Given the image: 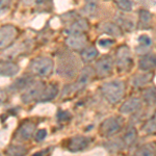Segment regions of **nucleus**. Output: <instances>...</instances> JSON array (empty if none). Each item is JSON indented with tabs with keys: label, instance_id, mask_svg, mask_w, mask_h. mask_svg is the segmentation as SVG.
Returning a JSON list of instances; mask_svg holds the SVG:
<instances>
[{
	"label": "nucleus",
	"instance_id": "obj_18",
	"mask_svg": "<svg viewBox=\"0 0 156 156\" xmlns=\"http://www.w3.org/2000/svg\"><path fill=\"white\" fill-rule=\"evenodd\" d=\"M57 95V87L54 84H49L47 87H45L44 90H43L42 95L40 96L37 101H50V100L54 99Z\"/></svg>",
	"mask_w": 156,
	"mask_h": 156
},
{
	"label": "nucleus",
	"instance_id": "obj_36",
	"mask_svg": "<svg viewBox=\"0 0 156 156\" xmlns=\"http://www.w3.org/2000/svg\"><path fill=\"white\" fill-rule=\"evenodd\" d=\"M22 1H23V3H24V4H27V5H29V4L34 3V0H22Z\"/></svg>",
	"mask_w": 156,
	"mask_h": 156
},
{
	"label": "nucleus",
	"instance_id": "obj_30",
	"mask_svg": "<svg viewBox=\"0 0 156 156\" xmlns=\"http://www.w3.org/2000/svg\"><path fill=\"white\" fill-rule=\"evenodd\" d=\"M71 114L68 112H65V110H58L57 112V119H58L60 122H67L71 119Z\"/></svg>",
	"mask_w": 156,
	"mask_h": 156
},
{
	"label": "nucleus",
	"instance_id": "obj_25",
	"mask_svg": "<svg viewBox=\"0 0 156 156\" xmlns=\"http://www.w3.org/2000/svg\"><path fill=\"white\" fill-rule=\"evenodd\" d=\"M118 22L120 24V28L121 29H125L126 31H131V30L134 29V24L131 21V19L129 18H125V17L121 16L118 18Z\"/></svg>",
	"mask_w": 156,
	"mask_h": 156
},
{
	"label": "nucleus",
	"instance_id": "obj_7",
	"mask_svg": "<svg viewBox=\"0 0 156 156\" xmlns=\"http://www.w3.org/2000/svg\"><path fill=\"white\" fill-rule=\"evenodd\" d=\"M112 68H114V60H112V56L109 55L103 56L96 62V67H95L96 75L99 78L107 77L108 75L112 74Z\"/></svg>",
	"mask_w": 156,
	"mask_h": 156
},
{
	"label": "nucleus",
	"instance_id": "obj_20",
	"mask_svg": "<svg viewBox=\"0 0 156 156\" xmlns=\"http://www.w3.org/2000/svg\"><path fill=\"white\" fill-rule=\"evenodd\" d=\"M153 73H144V74L135 75L132 80V83L135 87H142L144 85L148 84L152 80Z\"/></svg>",
	"mask_w": 156,
	"mask_h": 156
},
{
	"label": "nucleus",
	"instance_id": "obj_19",
	"mask_svg": "<svg viewBox=\"0 0 156 156\" xmlns=\"http://www.w3.org/2000/svg\"><path fill=\"white\" fill-rule=\"evenodd\" d=\"M135 156H156V142H151L140 148Z\"/></svg>",
	"mask_w": 156,
	"mask_h": 156
},
{
	"label": "nucleus",
	"instance_id": "obj_37",
	"mask_svg": "<svg viewBox=\"0 0 156 156\" xmlns=\"http://www.w3.org/2000/svg\"><path fill=\"white\" fill-rule=\"evenodd\" d=\"M47 0H37V4H43V3H45Z\"/></svg>",
	"mask_w": 156,
	"mask_h": 156
},
{
	"label": "nucleus",
	"instance_id": "obj_8",
	"mask_svg": "<svg viewBox=\"0 0 156 156\" xmlns=\"http://www.w3.org/2000/svg\"><path fill=\"white\" fill-rule=\"evenodd\" d=\"M90 138L87 136H73L68 140L67 149L71 152H78V151L84 150L90 143Z\"/></svg>",
	"mask_w": 156,
	"mask_h": 156
},
{
	"label": "nucleus",
	"instance_id": "obj_6",
	"mask_svg": "<svg viewBox=\"0 0 156 156\" xmlns=\"http://www.w3.org/2000/svg\"><path fill=\"white\" fill-rule=\"evenodd\" d=\"M45 89V84L43 82H34L31 85H29L22 95L21 99L24 103H30L34 100H39L40 96L42 95L43 90Z\"/></svg>",
	"mask_w": 156,
	"mask_h": 156
},
{
	"label": "nucleus",
	"instance_id": "obj_34",
	"mask_svg": "<svg viewBox=\"0 0 156 156\" xmlns=\"http://www.w3.org/2000/svg\"><path fill=\"white\" fill-rule=\"evenodd\" d=\"M49 152H50V149H45V150L39 151V152H37L36 154L32 155V156H48Z\"/></svg>",
	"mask_w": 156,
	"mask_h": 156
},
{
	"label": "nucleus",
	"instance_id": "obj_27",
	"mask_svg": "<svg viewBox=\"0 0 156 156\" xmlns=\"http://www.w3.org/2000/svg\"><path fill=\"white\" fill-rule=\"evenodd\" d=\"M114 1L121 11L130 12L132 9V3L130 0H114Z\"/></svg>",
	"mask_w": 156,
	"mask_h": 156
},
{
	"label": "nucleus",
	"instance_id": "obj_28",
	"mask_svg": "<svg viewBox=\"0 0 156 156\" xmlns=\"http://www.w3.org/2000/svg\"><path fill=\"white\" fill-rule=\"evenodd\" d=\"M138 42H140V46L144 47V48H149L152 44V41L148 36H140L138 37Z\"/></svg>",
	"mask_w": 156,
	"mask_h": 156
},
{
	"label": "nucleus",
	"instance_id": "obj_9",
	"mask_svg": "<svg viewBox=\"0 0 156 156\" xmlns=\"http://www.w3.org/2000/svg\"><path fill=\"white\" fill-rule=\"evenodd\" d=\"M66 44L69 48L73 50H82L87 44V37L84 34H72L66 39Z\"/></svg>",
	"mask_w": 156,
	"mask_h": 156
},
{
	"label": "nucleus",
	"instance_id": "obj_5",
	"mask_svg": "<svg viewBox=\"0 0 156 156\" xmlns=\"http://www.w3.org/2000/svg\"><path fill=\"white\" fill-rule=\"evenodd\" d=\"M18 30L12 25H4L0 28V50L7 48L16 40Z\"/></svg>",
	"mask_w": 156,
	"mask_h": 156
},
{
	"label": "nucleus",
	"instance_id": "obj_11",
	"mask_svg": "<svg viewBox=\"0 0 156 156\" xmlns=\"http://www.w3.org/2000/svg\"><path fill=\"white\" fill-rule=\"evenodd\" d=\"M142 106V101L140 98L136 97H131L128 100H126L120 107V112L123 115H129L132 112H137Z\"/></svg>",
	"mask_w": 156,
	"mask_h": 156
},
{
	"label": "nucleus",
	"instance_id": "obj_31",
	"mask_svg": "<svg viewBox=\"0 0 156 156\" xmlns=\"http://www.w3.org/2000/svg\"><path fill=\"white\" fill-rule=\"evenodd\" d=\"M98 44L101 47H103V48H109V47H112L115 44V41L112 39H101L98 41Z\"/></svg>",
	"mask_w": 156,
	"mask_h": 156
},
{
	"label": "nucleus",
	"instance_id": "obj_14",
	"mask_svg": "<svg viewBox=\"0 0 156 156\" xmlns=\"http://www.w3.org/2000/svg\"><path fill=\"white\" fill-rule=\"evenodd\" d=\"M138 67L140 70L147 72L156 69V55L155 54H146L138 62Z\"/></svg>",
	"mask_w": 156,
	"mask_h": 156
},
{
	"label": "nucleus",
	"instance_id": "obj_32",
	"mask_svg": "<svg viewBox=\"0 0 156 156\" xmlns=\"http://www.w3.org/2000/svg\"><path fill=\"white\" fill-rule=\"evenodd\" d=\"M46 136H47V131L45 129H41L37 132L36 137L34 138H36V140H37V142H42L43 140H45Z\"/></svg>",
	"mask_w": 156,
	"mask_h": 156
},
{
	"label": "nucleus",
	"instance_id": "obj_26",
	"mask_svg": "<svg viewBox=\"0 0 156 156\" xmlns=\"http://www.w3.org/2000/svg\"><path fill=\"white\" fill-rule=\"evenodd\" d=\"M137 138V132L135 130V128H130L129 130L126 132V134L124 135V145L130 146L136 140Z\"/></svg>",
	"mask_w": 156,
	"mask_h": 156
},
{
	"label": "nucleus",
	"instance_id": "obj_2",
	"mask_svg": "<svg viewBox=\"0 0 156 156\" xmlns=\"http://www.w3.org/2000/svg\"><path fill=\"white\" fill-rule=\"evenodd\" d=\"M29 68L34 74L41 77H45L51 74L52 70H53V62L49 57L40 56L31 60Z\"/></svg>",
	"mask_w": 156,
	"mask_h": 156
},
{
	"label": "nucleus",
	"instance_id": "obj_4",
	"mask_svg": "<svg viewBox=\"0 0 156 156\" xmlns=\"http://www.w3.org/2000/svg\"><path fill=\"white\" fill-rule=\"evenodd\" d=\"M122 125H123L122 118L110 117L102 122V124L100 125L99 132L104 137L112 136V135H115V133H118L122 129Z\"/></svg>",
	"mask_w": 156,
	"mask_h": 156
},
{
	"label": "nucleus",
	"instance_id": "obj_23",
	"mask_svg": "<svg viewBox=\"0 0 156 156\" xmlns=\"http://www.w3.org/2000/svg\"><path fill=\"white\" fill-rule=\"evenodd\" d=\"M27 149L22 146L12 145L6 149V156H25Z\"/></svg>",
	"mask_w": 156,
	"mask_h": 156
},
{
	"label": "nucleus",
	"instance_id": "obj_35",
	"mask_svg": "<svg viewBox=\"0 0 156 156\" xmlns=\"http://www.w3.org/2000/svg\"><path fill=\"white\" fill-rule=\"evenodd\" d=\"M5 99H6V93L3 90L0 89V105L5 101Z\"/></svg>",
	"mask_w": 156,
	"mask_h": 156
},
{
	"label": "nucleus",
	"instance_id": "obj_22",
	"mask_svg": "<svg viewBox=\"0 0 156 156\" xmlns=\"http://www.w3.org/2000/svg\"><path fill=\"white\" fill-rule=\"evenodd\" d=\"M143 98L148 105H156V87H150L146 89L143 93Z\"/></svg>",
	"mask_w": 156,
	"mask_h": 156
},
{
	"label": "nucleus",
	"instance_id": "obj_10",
	"mask_svg": "<svg viewBox=\"0 0 156 156\" xmlns=\"http://www.w3.org/2000/svg\"><path fill=\"white\" fill-rule=\"evenodd\" d=\"M34 130H36V124L30 121H27V122L23 123L17 130L16 138L19 140H28L29 138L34 136Z\"/></svg>",
	"mask_w": 156,
	"mask_h": 156
},
{
	"label": "nucleus",
	"instance_id": "obj_24",
	"mask_svg": "<svg viewBox=\"0 0 156 156\" xmlns=\"http://www.w3.org/2000/svg\"><path fill=\"white\" fill-rule=\"evenodd\" d=\"M143 130L146 133H148V134H154V133H156V112L144 124Z\"/></svg>",
	"mask_w": 156,
	"mask_h": 156
},
{
	"label": "nucleus",
	"instance_id": "obj_29",
	"mask_svg": "<svg viewBox=\"0 0 156 156\" xmlns=\"http://www.w3.org/2000/svg\"><path fill=\"white\" fill-rule=\"evenodd\" d=\"M84 12L87 15H90V16H92V15H94L95 12L97 11V4L95 3V2H89V3L85 5L84 7Z\"/></svg>",
	"mask_w": 156,
	"mask_h": 156
},
{
	"label": "nucleus",
	"instance_id": "obj_21",
	"mask_svg": "<svg viewBox=\"0 0 156 156\" xmlns=\"http://www.w3.org/2000/svg\"><path fill=\"white\" fill-rule=\"evenodd\" d=\"M98 54H99V52H98V50L95 46L85 47L84 49L81 50V58L85 62L94 60L98 56Z\"/></svg>",
	"mask_w": 156,
	"mask_h": 156
},
{
	"label": "nucleus",
	"instance_id": "obj_1",
	"mask_svg": "<svg viewBox=\"0 0 156 156\" xmlns=\"http://www.w3.org/2000/svg\"><path fill=\"white\" fill-rule=\"evenodd\" d=\"M102 95L112 104L120 102L125 94V84L121 80H112L101 87Z\"/></svg>",
	"mask_w": 156,
	"mask_h": 156
},
{
	"label": "nucleus",
	"instance_id": "obj_17",
	"mask_svg": "<svg viewBox=\"0 0 156 156\" xmlns=\"http://www.w3.org/2000/svg\"><path fill=\"white\" fill-rule=\"evenodd\" d=\"M140 16V24L138 27L140 29H148L151 27V21H152V14L147 9H140L138 12Z\"/></svg>",
	"mask_w": 156,
	"mask_h": 156
},
{
	"label": "nucleus",
	"instance_id": "obj_13",
	"mask_svg": "<svg viewBox=\"0 0 156 156\" xmlns=\"http://www.w3.org/2000/svg\"><path fill=\"white\" fill-rule=\"evenodd\" d=\"M99 30L100 32L105 34H108V36H112V37H119L123 34L122 29L120 28L119 25L112 23V22H103L99 25Z\"/></svg>",
	"mask_w": 156,
	"mask_h": 156
},
{
	"label": "nucleus",
	"instance_id": "obj_33",
	"mask_svg": "<svg viewBox=\"0 0 156 156\" xmlns=\"http://www.w3.org/2000/svg\"><path fill=\"white\" fill-rule=\"evenodd\" d=\"M11 5V0H0V12Z\"/></svg>",
	"mask_w": 156,
	"mask_h": 156
},
{
	"label": "nucleus",
	"instance_id": "obj_15",
	"mask_svg": "<svg viewBox=\"0 0 156 156\" xmlns=\"http://www.w3.org/2000/svg\"><path fill=\"white\" fill-rule=\"evenodd\" d=\"M19 72V66L12 62H0L1 76H15Z\"/></svg>",
	"mask_w": 156,
	"mask_h": 156
},
{
	"label": "nucleus",
	"instance_id": "obj_12",
	"mask_svg": "<svg viewBox=\"0 0 156 156\" xmlns=\"http://www.w3.org/2000/svg\"><path fill=\"white\" fill-rule=\"evenodd\" d=\"M89 28H90V24H89V22H87V20L78 19L68 27L66 32L69 36H72V34H80L87 32V30H89Z\"/></svg>",
	"mask_w": 156,
	"mask_h": 156
},
{
	"label": "nucleus",
	"instance_id": "obj_16",
	"mask_svg": "<svg viewBox=\"0 0 156 156\" xmlns=\"http://www.w3.org/2000/svg\"><path fill=\"white\" fill-rule=\"evenodd\" d=\"M34 83V78L31 76H23L20 77L17 80H15L14 83L11 85V90L17 92V90H26L29 85H31Z\"/></svg>",
	"mask_w": 156,
	"mask_h": 156
},
{
	"label": "nucleus",
	"instance_id": "obj_3",
	"mask_svg": "<svg viewBox=\"0 0 156 156\" xmlns=\"http://www.w3.org/2000/svg\"><path fill=\"white\" fill-rule=\"evenodd\" d=\"M115 60H117L118 69L121 72L129 71L133 65V59L129 47L126 45L120 46L115 52Z\"/></svg>",
	"mask_w": 156,
	"mask_h": 156
}]
</instances>
